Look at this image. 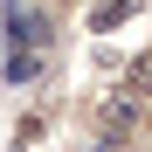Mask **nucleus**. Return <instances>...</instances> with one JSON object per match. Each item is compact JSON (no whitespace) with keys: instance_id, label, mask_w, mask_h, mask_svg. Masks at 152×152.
Here are the masks:
<instances>
[{"instance_id":"nucleus-1","label":"nucleus","mask_w":152,"mask_h":152,"mask_svg":"<svg viewBox=\"0 0 152 152\" xmlns=\"http://www.w3.org/2000/svg\"><path fill=\"white\" fill-rule=\"evenodd\" d=\"M138 118H145V111H138V97H132V90H118V97H104V104H97V124H104L111 138H124Z\"/></svg>"},{"instance_id":"nucleus-2","label":"nucleus","mask_w":152,"mask_h":152,"mask_svg":"<svg viewBox=\"0 0 152 152\" xmlns=\"http://www.w3.org/2000/svg\"><path fill=\"white\" fill-rule=\"evenodd\" d=\"M118 76H124V90H132V97H152V48L124 56V62H118Z\"/></svg>"},{"instance_id":"nucleus-3","label":"nucleus","mask_w":152,"mask_h":152,"mask_svg":"<svg viewBox=\"0 0 152 152\" xmlns=\"http://www.w3.org/2000/svg\"><path fill=\"white\" fill-rule=\"evenodd\" d=\"M124 14H138V0H111V7H104V14H97V21H90V28H118V21H124Z\"/></svg>"},{"instance_id":"nucleus-4","label":"nucleus","mask_w":152,"mask_h":152,"mask_svg":"<svg viewBox=\"0 0 152 152\" xmlns=\"http://www.w3.org/2000/svg\"><path fill=\"white\" fill-rule=\"evenodd\" d=\"M145 138H152V111H145Z\"/></svg>"}]
</instances>
